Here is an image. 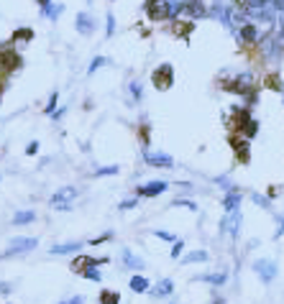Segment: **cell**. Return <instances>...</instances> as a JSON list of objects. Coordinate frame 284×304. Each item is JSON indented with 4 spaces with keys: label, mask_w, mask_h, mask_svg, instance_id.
<instances>
[{
    "label": "cell",
    "mask_w": 284,
    "mask_h": 304,
    "mask_svg": "<svg viewBox=\"0 0 284 304\" xmlns=\"http://www.w3.org/2000/svg\"><path fill=\"white\" fill-rule=\"evenodd\" d=\"M226 90L236 92V95H251L254 92V74L251 72H241V74H236L233 79H226Z\"/></svg>",
    "instance_id": "6da1fadb"
},
{
    "label": "cell",
    "mask_w": 284,
    "mask_h": 304,
    "mask_svg": "<svg viewBox=\"0 0 284 304\" xmlns=\"http://www.w3.org/2000/svg\"><path fill=\"white\" fill-rule=\"evenodd\" d=\"M254 271H256V276L261 279V284H272V281L276 279V264L272 258H256L254 261Z\"/></svg>",
    "instance_id": "7a4b0ae2"
},
{
    "label": "cell",
    "mask_w": 284,
    "mask_h": 304,
    "mask_svg": "<svg viewBox=\"0 0 284 304\" xmlns=\"http://www.w3.org/2000/svg\"><path fill=\"white\" fill-rule=\"evenodd\" d=\"M77 197V189L74 187H62L59 192L52 194V207L54 210H72V200Z\"/></svg>",
    "instance_id": "3957f363"
},
{
    "label": "cell",
    "mask_w": 284,
    "mask_h": 304,
    "mask_svg": "<svg viewBox=\"0 0 284 304\" xmlns=\"http://www.w3.org/2000/svg\"><path fill=\"white\" fill-rule=\"evenodd\" d=\"M151 82H154L156 90H169V87L174 84V69H172V64H162V67H156L154 74H151Z\"/></svg>",
    "instance_id": "277c9868"
},
{
    "label": "cell",
    "mask_w": 284,
    "mask_h": 304,
    "mask_svg": "<svg viewBox=\"0 0 284 304\" xmlns=\"http://www.w3.org/2000/svg\"><path fill=\"white\" fill-rule=\"evenodd\" d=\"M146 13L154 20H166V18H172V5H169V0H148Z\"/></svg>",
    "instance_id": "5b68a950"
},
{
    "label": "cell",
    "mask_w": 284,
    "mask_h": 304,
    "mask_svg": "<svg viewBox=\"0 0 284 304\" xmlns=\"http://www.w3.org/2000/svg\"><path fill=\"white\" fill-rule=\"evenodd\" d=\"M38 246L36 238H10V243H8V251L6 256H18V253H28Z\"/></svg>",
    "instance_id": "8992f818"
},
{
    "label": "cell",
    "mask_w": 284,
    "mask_h": 304,
    "mask_svg": "<svg viewBox=\"0 0 284 304\" xmlns=\"http://www.w3.org/2000/svg\"><path fill=\"white\" fill-rule=\"evenodd\" d=\"M166 189H169V182H164V179H154V182L141 184V187L136 189V194H138V197H159V194H164Z\"/></svg>",
    "instance_id": "52a82bcc"
},
{
    "label": "cell",
    "mask_w": 284,
    "mask_h": 304,
    "mask_svg": "<svg viewBox=\"0 0 284 304\" xmlns=\"http://www.w3.org/2000/svg\"><path fill=\"white\" fill-rule=\"evenodd\" d=\"M220 233H223V235L228 233L230 238H238V235H241V210H238V212H230V215L223 217Z\"/></svg>",
    "instance_id": "ba28073f"
},
{
    "label": "cell",
    "mask_w": 284,
    "mask_h": 304,
    "mask_svg": "<svg viewBox=\"0 0 284 304\" xmlns=\"http://www.w3.org/2000/svg\"><path fill=\"white\" fill-rule=\"evenodd\" d=\"M144 159L148 166H156V169H172L174 166V159L169 154H164V151H146Z\"/></svg>",
    "instance_id": "9c48e42d"
},
{
    "label": "cell",
    "mask_w": 284,
    "mask_h": 304,
    "mask_svg": "<svg viewBox=\"0 0 284 304\" xmlns=\"http://www.w3.org/2000/svg\"><path fill=\"white\" fill-rule=\"evenodd\" d=\"M236 36H238V41H241V43H256L258 41V28H256V23L246 20L244 26H238Z\"/></svg>",
    "instance_id": "30bf717a"
},
{
    "label": "cell",
    "mask_w": 284,
    "mask_h": 304,
    "mask_svg": "<svg viewBox=\"0 0 284 304\" xmlns=\"http://www.w3.org/2000/svg\"><path fill=\"white\" fill-rule=\"evenodd\" d=\"M233 151H236V159L241 164H248L251 159V146H248V138H233Z\"/></svg>",
    "instance_id": "8fae6325"
},
{
    "label": "cell",
    "mask_w": 284,
    "mask_h": 304,
    "mask_svg": "<svg viewBox=\"0 0 284 304\" xmlns=\"http://www.w3.org/2000/svg\"><path fill=\"white\" fill-rule=\"evenodd\" d=\"M241 200H244V194L238 192V189H230V192H226V197H223V210H226V215H230V212H238V207H241Z\"/></svg>",
    "instance_id": "7c38bea8"
},
{
    "label": "cell",
    "mask_w": 284,
    "mask_h": 304,
    "mask_svg": "<svg viewBox=\"0 0 284 304\" xmlns=\"http://www.w3.org/2000/svg\"><path fill=\"white\" fill-rule=\"evenodd\" d=\"M100 264H108V258H92V256H80L72 261V269L74 271H84V269H95Z\"/></svg>",
    "instance_id": "4fadbf2b"
},
{
    "label": "cell",
    "mask_w": 284,
    "mask_h": 304,
    "mask_svg": "<svg viewBox=\"0 0 284 304\" xmlns=\"http://www.w3.org/2000/svg\"><path fill=\"white\" fill-rule=\"evenodd\" d=\"M120 261H123V266L130 269V271H141V269H144V261H141L134 251H130V248H123V251H120Z\"/></svg>",
    "instance_id": "5bb4252c"
},
{
    "label": "cell",
    "mask_w": 284,
    "mask_h": 304,
    "mask_svg": "<svg viewBox=\"0 0 284 304\" xmlns=\"http://www.w3.org/2000/svg\"><path fill=\"white\" fill-rule=\"evenodd\" d=\"M77 31H80L82 36H90V33L95 31V18H92L90 13H80V15H77Z\"/></svg>",
    "instance_id": "9a60e30c"
},
{
    "label": "cell",
    "mask_w": 284,
    "mask_h": 304,
    "mask_svg": "<svg viewBox=\"0 0 284 304\" xmlns=\"http://www.w3.org/2000/svg\"><path fill=\"white\" fill-rule=\"evenodd\" d=\"M194 281H205V284H212V287H223L228 281V274L226 271H218V274H200L194 276Z\"/></svg>",
    "instance_id": "2e32d148"
},
{
    "label": "cell",
    "mask_w": 284,
    "mask_h": 304,
    "mask_svg": "<svg viewBox=\"0 0 284 304\" xmlns=\"http://www.w3.org/2000/svg\"><path fill=\"white\" fill-rule=\"evenodd\" d=\"M174 292V281L172 279H162L159 284L151 289V297H156V299H162V297H169Z\"/></svg>",
    "instance_id": "e0dca14e"
},
{
    "label": "cell",
    "mask_w": 284,
    "mask_h": 304,
    "mask_svg": "<svg viewBox=\"0 0 284 304\" xmlns=\"http://www.w3.org/2000/svg\"><path fill=\"white\" fill-rule=\"evenodd\" d=\"M130 292H136V294H144V292H151V284H148V279L136 274V276H130Z\"/></svg>",
    "instance_id": "ac0fdd59"
},
{
    "label": "cell",
    "mask_w": 284,
    "mask_h": 304,
    "mask_svg": "<svg viewBox=\"0 0 284 304\" xmlns=\"http://www.w3.org/2000/svg\"><path fill=\"white\" fill-rule=\"evenodd\" d=\"M208 258H210L208 251H190V253L182 256V264H184V266H190V264H205Z\"/></svg>",
    "instance_id": "d6986e66"
},
{
    "label": "cell",
    "mask_w": 284,
    "mask_h": 304,
    "mask_svg": "<svg viewBox=\"0 0 284 304\" xmlns=\"http://www.w3.org/2000/svg\"><path fill=\"white\" fill-rule=\"evenodd\" d=\"M36 220V212L34 210H24V212H16L13 215V225H26V223H34Z\"/></svg>",
    "instance_id": "ffe728a7"
},
{
    "label": "cell",
    "mask_w": 284,
    "mask_h": 304,
    "mask_svg": "<svg viewBox=\"0 0 284 304\" xmlns=\"http://www.w3.org/2000/svg\"><path fill=\"white\" fill-rule=\"evenodd\" d=\"M77 248H82V246H80V243H62V246H54L52 253H54V256H67V253H74Z\"/></svg>",
    "instance_id": "44dd1931"
},
{
    "label": "cell",
    "mask_w": 284,
    "mask_h": 304,
    "mask_svg": "<svg viewBox=\"0 0 284 304\" xmlns=\"http://www.w3.org/2000/svg\"><path fill=\"white\" fill-rule=\"evenodd\" d=\"M192 26H194L192 20H174V28H172V31L177 33V36H187V33L192 31Z\"/></svg>",
    "instance_id": "7402d4cb"
},
{
    "label": "cell",
    "mask_w": 284,
    "mask_h": 304,
    "mask_svg": "<svg viewBox=\"0 0 284 304\" xmlns=\"http://www.w3.org/2000/svg\"><path fill=\"white\" fill-rule=\"evenodd\" d=\"M251 200H254V205H258L261 210H272V200H269V197H264V194L251 192Z\"/></svg>",
    "instance_id": "603a6c76"
},
{
    "label": "cell",
    "mask_w": 284,
    "mask_h": 304,
    "mask_svg": "<svg viewBox=\"0 0 284 304\" xmlns=\"http://www.w3.org/2000/svg\"><path fill=\"white\" fill-rule=\"evenodd\" d=\"M172 207H184V210H190V212H198V205H194L192 200H174Z\"/></svg>",
    "instance_id": "cb8c5ba5"
},
{
    "label": "cell",
    "mask_w": 284,
    "mask_h": 304,
    "mask_svg": "<svg viewBox=\"0 0 284 304\" xmlns=\"http://www.w3.org/2000/svg\"><path fill=\"white\" fill-rule=\"evenodd\" d=\"M31 38H34V31L31 28H20V31L13 33V41H31Z\"/></svg>",
    "instance_id": "d4e9b609"
},
{
    "label": "cell",
    "mask_w": 284,
    "mask_h": 304,
    "mask_svg": "<svg viewBox=\"0 0 284 304\" xmlns=\"http://www.w3.org/2000/svg\"><path fill=\"white\" fill-rule=\"evenodd\" d=\"M118 299H120V297H118L116 292H102V294H100V304H118Z\"/></svg>",
    "instance_id": "484cf974"
},
{
    "label": "cell",
    "mask_w": 284,
    "mask_h": 304,
    "mask_svg": "<svg viewBox=\"0 0 284 304\" xmlns=\"http://www.w3.org/2000/svg\"><path fill=\"white\" fill-rule=\"evenodd\" d=\"M182 251H184V243H182V241H174L169 256H172V258H182Z\"/></svg>",
    "instance_id": "4316f807"
},
{
    "label": "cell",
    "mask_w": 284,
    "mask_h": 304,
    "mask_svg": "<svg viewBox=\"0 0 284 304\" xmlns=\"http://www.w3.org/2000/svg\"><path fill=\"white\" fill-rule=\"evenodd\" d=\"M110 174H118V166H102L95 171V177H110Z\"/></svg>",
    "instance_id": "83f0119b"
},
{
    "label": "cell",
    "mask_w": 284,
    "mask_h": 304,
    "mask_svg": "<svg viewBox=\"0 0 284 304\" xmlns=\"http://www.w3.org/2000/svg\"><path fill=\"white\" fill-rule=\"evenodd\" d=\"M105 64H108V59H105V56H98V59H92V64H90V74H92V72H98L100 67H105Z\"/></svg>",
    "instance_id": "f1b7e54d"
},
{
    "label": "cell",
    "mask_w": 284,
    "mask_h": 304,
    "mask_svg": "<svg viewBox=\"0 0 284 304\" xmlns=\"http://www.w3.org/2000/svg\"><path fill=\"white\" fill-rule=\"evenodd\" d=\"M82 276H84V279H90V281H100V279H102V276H100V271H95V269H84V271H82Z\"/></svg>",
    "instance_id": "f546056e"
},
{
    "label": "cell",
    "mask_w": 284,
    "mask_h": 304,
    "mask_svg": "<svg viewBox=\"0 0 284 304\" xmlns=\"http://www.w3.org/2000/svg\"><path fill=\"white\" fill-rule=\"evenodd\" d=\"M284 235V212L276 217V233H274V238H282Z\"/></svg>",
    "instance_id": "4dcf8cb0"
},
{
    "label": "cell",
    "mask_w": 284,
    "mask_h": 304,
    "mask_svg": "<svg viewBox=\"0 0 284 304\" xmlns=\"http://www.w3.org/2000/svg\"><path fill=\"white\" fill-rule=\"evenodd\" d=\"M130 95H134V100H141V84L138 82H130Z\"/></svg>",
    "instance_id": "1f68e13d"
},
{
    "label": "cell",
    "mask_w": 284,
    "mask_h": 304,
    "mask_svg": "<svg viewBox=\"0 0 284 304\" xmlns=\"http://www.w3.org/2000/svg\"><path fill=\"white\" fill-rule=\"evenodd\" d=\"M264 84H266V87H272V90H279V87H282V84H279V77H274V74H272V77H266V79H264Z\"/></svg>",
    "instance_id": "d6a6232c"
},
{
    "label": "cell",
    "mask_w": 284,
    "mask_h": 304,
    "mask_svg": "<svg viewBox=\"0 0 284 304\" xmlns=\"http://www.w3.org/2000/svg\"><path fill=\"white\" fill-rule=\"evenodd\" d=\"M154 235H156V238H162V241L174 243V235H172V233H166V230H154Z\"/></svg>",
    "instance_id": "836d02e7"
},
{
    "label": "cell",
    "mask_w": 284,
    "mask_h": 304,
    "mask_svg": "<svg viewBox=\"0 0 284 304\" xmlns=\"http://www.w3.org/2000/svg\"><path fill=\"white\" fill-rule=\"evenodd\" d=\"M44 13H46L49 18H59V13H62V5H54V8H49V5H46V10H44Z\"/></svg>",
    "instance_id": "e575fe53"
},
{
    "label": "cell",
    "mask_w": 284,
    "mask_h": 304,
    "mask_svg": "<svg viewBox=\"0 0 284 304\" xmlns=\"http://www.w3.org/2000/svg\"><path fill=\"white\" fill-rule=\"evenodd\" d=\"M113 31H116V18L113 13H108V36H113Z\"/></svg>",
    "instance_id": "d590c367"
},
{
    "label": "cell",
    "mask_w": 284,
    "mask_h": 304,
    "mask_svg": "<svg viewBox=\"0 0 284 304\" xmlns=\"http://www.w3.org/2000/svg\"><path fill=\"white\" fill-rule=\"evenodd\" d=\"M134 207H138L136 200H123V202H120V210H134Z\"/></svg>",
    "instance_id": "8d00e7d4"
},
{
    "label": "cell",
    "mask_w": 284,
    "mask_h": 304,
    "mask_svg": "<svg viewBox=\"0 0 284 304\" xmlns=\"http://www.w3.org/2000/svg\"><path fill=\"white\" fill-rule=\"evenodd\" d=\"M59 304H84V297H70V299H64Z\"/></svg>",
    "instance_id": "74e56055"
},
{
    "label": "cell",
    "mask_w": 284,
    "mask_h": 304,
    "mask_svg": "<svg viewBox=\"0 0 284 304\" xmlns=\"http://www.w3.org/2000/svg\"><path fill=\"white\" fill-rule=\"evenodd\" d=\"M26 154H28V156H34V154H38V143H36V141H31V143L26 146Z\"/></svg>",
    "instance_id": "f35d334b"
},
{
    "label": "cell",
    "mask_w": 284,
    "mask_h": 304,
    "mask_svg": "<svg viewBox=\"0 0 284 304\" xmlns=\"http://www.w3.org/2000/svg\"><path fill=\"white\" fill-rule=\"evenodd\" d=\"M54 107H56V92L52 95V100H49V105H46V113H49V115L54 113Z\"/></svg>",
    "instance_id": "ab89813d"
},
{
    "label": "cell",
    "mask_w": 284,
    "mask_h": 304,
    "mask_svg": "<svg viewBox=\"0 0 284 304\" xmlns=\"http://www.w3.org/2000/svg\"><path fill=\"white\" fill-rule=\"evenodd\" d=\"M141 141H144V146H148V125L141 128Z\"/></svg>",
    "instance_id": "60d3db41"
},
{
    "label": "cell",
    "mask_w": 284,
    "mask_h": 304,
    "mask_svg": "<svg viewBox=\"0 0 284 304\" xmlns=\"http://www.w3.org/2000/svg\"><path fill=\"white\" fill-rule=\"evenodd\" d=\"M0 294H10V284H6V281H0Z\"/></svg>",
    "instance_id": "b9f144b4"
},
{
    "label": "cell",
    "mask_w": 284,
    "mask_h": 304,
    "mask_svg": "<svg viewBox=\"0 0 284 304\" xmlns=\"http://www.w3.org/2000/svg\"><path fill=\"white\" fill-rule=\"evenodd\" d=\"M276 194H279V187H272V189H269V200H274Z\"/></svg>",
    "instance_id": "7bdbcfd3"
},
{
    "label": "cell",
    "mask_w": 284,
    "mask_h": 304,
    "mask_svg": "<svg viewBox=\"0 0 284 304\" xmlns=\"http://www.w3.org/2000/svg\"><path fill=\"white\" fill-rule=\"evenodd\" d=\"M279 33H282V41H284V18H282V28H279Z\"/></svg>",
    "instance_id": "ee69618b"
},
{
    "label": "cell",
    "mask_w": 284,
    "mask_h": 304,
    "mask_svg": "<svg viewBox=\"0 0 284 304\" xmlns=\"http://www.w3.org/2000/svg\"><path fill=\"white\" fill-rule=\"evenodd\" d=\"M38 3H41V5H49V0H38Z\"/></svg>",
    "instance_id": "f6af8a7d"
},
{
    "label": "cell",
    "mask_w": 284,
    "mask_h": 304,
    "mask_svg": "<svg viewBox=\"0 0 284 304\" xmlns=\"http://www.w3.org/2000/svg\"><path fill=\"white\" fill-rule=\"evenodd\" d=\"M215 3H218V0H215Z\"/></svg>",
    "instance_id": "bcb514c9"
}]
</instances>
